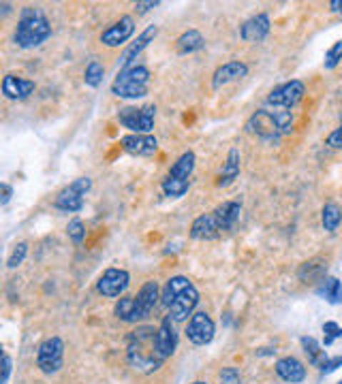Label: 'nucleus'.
<instances>
[{"label":"nucleus","mask_w":342,"mask_h":384,"mask_svg":"<svg viewBox=\"0 0 342 384\" xmlns=\"http://www.w3.org/2000/svg\"><path fill=\"white\" fill-rule=\"evenodd\" d=\"M103 75H105L103 64H101L99 60H90L88 66H86V71H84V81H86V85H90V88H99V85L103 83Z\"/></svg>","instance_id":"2f4dec72"},{"label":"nucleus","mask_w":342,"mask_h":384,"mask_svg":"<svg viewBox=\"0 0 342 384\" xmlns=\"http://www.w3.org/2000/svg\"><path fill=\"white\" fill-rule=\"evenodd\" d=\"M216 336V325L208 312H195L186 325V338L195 346H208Z\"/></svg>","instance_id":"1a4fd4ad"},{"label":"nucleus","mask_w":342,"mask_h":384,"mask_svg":"<svg viewBox=\"0 0 342 384\" xmlns=\"http://www.w3.org/2000/svg\"><path fill=\"white\" fill-rule=\"evenodd\" d=\"M342 222V209L336 203H326L321 212V224L328 233H336Z\"/></svg>","instance_id":"7c9ffc66"},{"label":"nucleus","mask_w":342,"mask_h":384,"mask_svg":"<svg viewBox=\"0 0 342 384\" xmlns=\"http://www.w3.org/2000/svg\"><path fill=\"white\" fill-rule=\"evenodd\" d=\"M276 374L289 384H300L306 380V368L296 357H283L276 361Z\"/></svg>","instance_id":"aec40b11"},{"label":"nucleus","mask_w":342,"mask_h":384,"mask_svg":"<svg viewBox=\"0 0 342 384\" xmlns=\"http://www.w3.org/2000/svg\"><path fill=\"white\" fill-rule=\"evenodd\" d=\"M178 348V333H176V327H173V321L171 316H165L163 323L159 325V331H156V357L161 363H165Z\"/></svg>","instance_id":"ddd939ff"},{"label":"nucleus","mask_w":342,"mask_h":384,"mask_svg":"<svg viewBox=\"0 0 342 384\" xmlns=\"http://www.w3.org/2000/svg\"><path fill=\"white\" fill-rule=\"evenodd\" d=\"M159 299H161V289H159V282L148 280V282L139 289V293H137V297H135L137 323L146 321V318H148V316L156 310Z\"/></svg>","instance_id":"f8f14e48"},{"label":"nucleus","mask_w":342,"mask_h":384,"mask_svg":"<svg viewBox=\"0 0 342 384\" xmlns=\"http://www.w3.org/2000/svg\"><path fill=\"white\" fill-rule=\"evenodd\" d=\"M84 197H86V194H84L75 184H71V186H66V188H62V190L58 192L54 205H56V209H60V212L75 214V212H79V209L84 207Z\"/></svg>","instance_id":"412c9836"},{"label":"nucleus","mask_w":342,"mask_h":384,"mask_svg":"<svg viewBox=\"0 0 342 384\" xmlns=\"http://www.w3.org/2000/svg\"><path fill=\"white\" fill-rule=\"evenodd\" d=\"M240 175V150L238 147H231L229 154H227V160L223 162V169L218 173V180H216V186L218 188H225L229 184H233Z\"/></svg>","instance_id":"5701e85b"},{"label":"nucleus","mask_w":342,"mask_h":384,"mask_svg":"<svg viewBox=\"0 0 342 384\" xmlns=\"http://www.w3.org/2000/svg\"><path fill=\"white\" fill-rule=\"evenodd\" d=\"M150 85V68L144 64L129 66L118 73V77L111 83V94L126 100H137L148 94Z\"/></svg>","instance_id":"20e7f679"},{"label":"nucleus","mask_w":342,"mask_h":384,"mask_svg":"<svg viewBox=\"0 0 342 384\" xmlns=\"http://www.w3.org/2000/svg\"><path fill=\"white\" fill-rule=\"evenodd\" d=\"M203 45H206L203 34H201L199 30L191 28V30H184V32L178 36V41H176V51H178L180 56H186V53L199 51Z\"/></svg>","instance_id":"393cba45"},{"label":"nucleus","mask_w":342,"mask_h":384,"mask_svg":"<svg viewBox=\"0 0 342 384\" xmlns=\"http://www.w3.org/2000/svg\"><path fill=\"white\" fill-rule=\"evenodd\" d=\"M248 75V66L240 60H231V62H225L223 66H218L212 75V88L214 90H221L223 85H229L233 81H240Z\"/></svg>","instance_id":"2eb2a0df"},{"label":"nucleus","mask_w":342,"mask_h":384,"mask_svg":"<svg viewBox=\"0 0 342 384\" xmlns=\"http://www.w3.org/2000/svg\"><path fill=\"white\" fill-rule=\"evenodd\" d=\"M154 118H156V107L146 105V107H124L118 113V122L129 128L133 135H150L154 128Z\"/></svg>","instance_id":"39448f33"},{"label":"nucleus","mask_w":342,"mask_h":384,"mask_svg":"<svg viewBox=\"0 0 342 384\" xmlns=\"http://www.w3.org/2000/svg\"><path fill=\"white\" fill-rule=\"evenodd\" d=\"M120 145L124 152L133 156H152L159 150V139L154 135H126L120 139Z\"/></svg>","instance_id":"dca6fc26"},{"label":"nucleus","mask_w":342,"mask_h":384,"mask_svg":"<svg viewBox=\"0 0 342 384\" xmlns=\"http://www.w3.org/2000/svg\"><path fill=\"white\" fill-rule=\"evenodd\" d=\"M270 26L272 24H270L268 13H257L240 26V36L246 43H261L270 34Z\"/></svg>","instance_id":"4468645a"},{"label":"nucleus","mask_w":342,"mask_h":384,"mask_svg":"<svg viewBox=\"0 0 342 384\" xmlns=\"http://www.w3.org/2000/svg\"><path fill=\"white\" fill-rule=\"evenodd\" d=\"M163 306L169 310L167 316H171L173 323L191 321L199 306V291L193 286V282L184 276H173L167 280L163 289Z\"/></svg>","instance_id":"f03ea898"},{"label":"nucleus","mask_w":342,"mask_h":384,"mask_svg":"<svg viewBox=\"0 0 342 384\" xmlns=\"http://www.w3.org/2000/svg\"><path fill=\"white\" fill-rule=\"evenodd\" d=\"M338 384H342V380H341V383H338Z\"/></svg>","instance_id":"a18cd8bd"},{"label":"nucleus","mask_w":342,"mask_h":384,"mask_svg":"<svg viewBox=\"0 0 342 384\" xmlns=\"http://www.w3.org/2000/svg\"><path fill=\"white\" fill-rule=\"evenodd\" d=\"M304 94H306V85H304V81H300V79H291V81H287V83H283V85H278V88H274L272 92H270V96H268V105L270 107H276V109H287V111H291L302 98H304Z\"/></svg>","instance_id":"6e6552de"},{"label":"nucleus","mask_w":342,"mask_h":384,"mask_svg":"<svg viewBox=\"0 0 342 384\" xmlns=\"http://www.w3.org/2000/svg\"><path fill=\"white\" fill-rule=\"evenodd\" d=\"M133 32H135V19L131 15H122L118 21H114L101 32V43L105 47H120L133 36Z\"/></svg>","instance_id":"9b49d317"},{"label":"nucleus","mask_w":342,"mask_h":384,"mask_svg":"<svg viewBox=\"0 0 342 384\" xmlns=\"http://www.w3.org/2000/svg\"><path fill=\"white\" fill-rule=\"evenodd\" d=\"M9 376H11V357L2 355V380H0V384L9 383Z\"/></svg>","instance_id":"ea45409f"},{"label":"nucleus","mask_w":342,"mask_h":384,"mask_svg":"<svg viewBox=\"0 0 342 384\" xmlns=\"http://www.w3.org/2000/svg\"><path fill=\"white\" fill-rule=\"evenodd\" d=\"M159 4H161L159 0H148V2H137L135 9H137L139 15H144V13H148L150 9H154V6H159Z\"/></svg>","instance_id":"a19ab883"},{"label":"nucleus","mask_w":342,"mask_h":384,"mask_svg":"<svg viewBox=\"0 0 342 384\" xmlns=\"http://www.w3.org/2000/svg\"><path fill=\"white\" fill-rule=\"evenodd\" d=\"M193 384H208V383H203V380H195Z\"/></svg>","instance_id":"c03bdc74"},{"label":"nucleus","mask_w":342,"mask_h":384,"mask_svg":"<svg viewBox=\"0 0 342 384\" xmlns=\"http://www.w3.org/2000/svg\"><path fill=\"white\" fill-rule=\"evenodd\" d=\"M212 214H214V218L218 220L223 233H227V231H231V229L236 227V222L240 220L242 203H240V201H225V203H221L218 207H214Z\"/></svg>","instance_id":"4be33fe9"},{"label":"nucleus","mask_w":342,"mask_h":384,"mask_svg":"<svg viewBox=\"0 0 342 384\" xmlns=\"http://www.w3.org/2000/svg\"><path fill=\"white\" fill-rule=\"evenodd\" d=\"M26 254H28V244H26V242H19V244L13 248V252L9 254V259H6V267H9V269L19 267V265L24 263Z\"/></svg>","instance_id":"473e14b6"},{"label":"nucleus","mask_w":342,"mask_h":384,"mask_svg":"<svg viewBox=\"0 0 342 384\" xmlns=\"http://www.w3.org/2000/svg\"><path fill=\"white\" fill-rule=\"evenodd\" d=\"M223 235V229L218 224V220L214 218V214H201L199 218L193 220L191 224V237L193 239H199V242H210V239H216Z\"/></svg>","instance_id":"f3484780"},{"label":"nucleus","mask_w":342,"mask_h":384,"mask_svg":"<svg viewBox=\"0 0 342 384\" xmlns=\"http://www.w3.org/2000/svg\"><path fill=\"white\" fill-rule=\"evenodd\" d=\"M330 9H332L334 13L342 15V0H332V2H330Z\"/></svg>","instance_id":"37998d69"},{"label":"nucleus","mask_w":342,"mask_h":384,"mask_svg":"<svg viewBox=\"0 0 342 384\" xmlns=\"http://www.w3.org/2000/svg\"><path fill=\"white\" fill-rule=\"evenodd\" d=\"M218 383L242 384V374H240V370H236V368H225V370H221V374H218Z\"/></svg>","instance_id":"c9c22d12"},{"label":"nucleus","mask_w":342,"mask_h":384,"mask_svg":"<svg viewBox=\"0 0 342 384\" xmlns=\"http://www.w3.org/2000/svg\"><path fill=\"white\" fill-rule=\"evenodd\" d=\"M338 368H342V355H341V357H332V359L328 357V361H326V363L321 365V370H319V372L328 376V374L336 372Z\"/></svg>","instance_id":"4c0bfd02"},{"label":"nucleus","mask_w":342,"mask_h":384,"mask_svg":"<svg viewBox=\"0 0 342 384\" xmlns=\"http://www.w3.org/2000/svg\"><path fill=\"white\" fill-rule=\"evenodd\" d=\"M34 92V81L17 77V75H4L2 79V94L9 100H24Z\"/></svg>","instance_id":"6ab92c4d"},{"label":"nucleus","mask_w":342,"mask_h":384,"mask_svg":"<svg viewBox=\"0 0 342 384\" xmlns=\"http://www.w3.org/2000/svg\"><path fill=\"white\" fill-rule=\"evenodd\" d=\"M195 162H197V156H195V152H184L176 162H173V167L169 169V175H173V177H182V180H191V175H193V171H195Z\"/></svg>","instance_id":"bb28decb"},{"label":"nucleus","mask_w":342,"mask_h":384,"mask_svg":"<svg viewBox=\"0 0 342 384\" xmlns=\"http://www.w3.org/2000/svg\"><path fill=\"white\" fill-rule=\"evenodd\" d=\"M156 331L159 329L144 325L126 338V361L139 374H152L163 365L156 357Z\"/></svg>","instance_id":"f257e3e1"},{"label":"nucleus","mask_w":342,"mask_h":384,"mask_svg":"<svg viewBox=\"0 0 342 384\" xmlns=\"http://www.w3.org/2000/svg\"><path fill=\"white\" fill-rule=\"evenodd\" d=\"M161 188H163V194H165V197H169V199H180V197H184V194L188 192V188H191V180L173 177V175H169V173H167V177L163 180Z\"/></svg>","instance_id":"cd10ccee"},{"label":"nucleus","mask_w":342,"mask_h":384,"mask_svg":"<svg viewBox=\"0 0 342 384\" xmlns=\"http://www.w3.org/2000/svg\"><path fill=\"white\" fill-rule=\"evenodd\" d=\"M300 344H302V348H304V353H306L308 361H311L315 368H319V370H321V365L328 361V355H326L323 346H321L315 338H311V336H304V338L300 340Z\"/></svg>","instance_id":"a878e982"},{"label":"nucleus","mask_w":342,"mask_h":384,"mask_svg":"<svg viewBox=\"0 0 342 384\" xmlns=\"http://www.w3.org/2000/svg\"><path fill=\"white\" fill-rule=\"evenodd\" d=\"M159 34V28L156 26H148L139 36H137V41L124 51V56L120 58V71H124V68H129V66H135V60L141 56V51L154 41V36Z\"/></svg>","instance_id":"a211bd4d"},{"label":"nucleus","mask_w":342,"mask_h":384,"mask_svg":"<svg viewBox=\"0 0 342 384\" xmlns=\"http://www.w3.org/2000/svg\"><path fill=\"white\" fill-rule=\"evenodd\" d=\"M64 363V342L60 338H47L45 342L39 344L36 348V368L45 374L51 376L60 372Z\"/></svg>","instance_id":"0eeeda50"},{"label":"nucleus","mask_w":342,"mask_h":384,"mask_svg":"<svg viewBox=\"0 0 342 384\" xmlns=\"http://www.w3.org/2000/svg\"><path fill=\"white\" fill-rule=\"evenodd\" d=\"M131 284V276L126 269H118V267H111L107 271H103V276L99 278L96 282V291L103 295V297H109V299H116V297H122L126 293Z\"/></svg>","instance_id":"9d476101"},{"label":"nucleus","mask_w":342,"mask_h":384,"mask_svg":"<svg viewBox=\"0 0 342 384\" xmlns=\"http://www.w3.org/2000/svg\"><path fill=\"white\" fill-rule=\"evenodd\" d=\"M328 145H330V147H334V150H342V126H338L336 130H332V133H330V137H328Z\"/></svg>","instance_id":"58836bf2"},{"label":"nucleus","mask_w":342,"mask_h":384,"mask_svg":"<svg viewBox=\"0 0 342 384\" xmlns=\"http://www.w3.org/2000/svg\"><path fill=\"white\" fill-rule=\"evenodd\" d=\"M114 314L118 321L122 323H137V312H135V297L131 295H122L114 308Z\"/></svg>","instance_id":"c756f323"},{"label":"nucleus","mask_w":342,"mask_h":384,"mask_svg":"<svg viewBox=\"0 0 342 384\" xmlns=\"http://www.w3.org/2000/svg\"><path fill=\"white\" fill-rule=\"evenodd\" d=\"M317 293L332 306L342 303V282L338 278H326L321 282V286L317 289Z\"/></svg>","instance_id":"c85d7f7f"},{"label":"nucleus","mask_w":342,"mask_h":384,"mask_svg":"<svg viewBox=\"0 0 342 384\" xmlns=\"http://www.w3.org/2000/svg\"><path fill=\"white\" fill-rule=\"evenodd\" d=\"M0 188H2V199H0V205H9V201H11V197H13V188H11L9 184H2Z\"/></svg>","instance_id":"79ce46f5"},{"label":"nucleus","mask_w":342,"mask_h":384,"mask_svg":"<svg viewBox=\"0 0 342 384\" xmlns=\"http://www.w3.org/2000/svg\"><path fill=\"white\" fill-rule=\"evenodd\" d=\"M323 333H326V346H330V344H334V340L342 338V327L338 323L330 321L323 325Z\"/></svg>","instance_id":"e433bc0d"},{"label":"nucleus","mask_w":342,"mask_h":384,"mask_svg":"<svg viewBox=\"0 0 342 384\" xmlns=\"http://www.w3.org/2000/svg\"><path fill=\"white\" fill-rule=\"evenodd\" d=\"M298 278L306 284H321L328 278V263L323 259H311L300 267Z\"/></svg>","instance_id":"b1692460"},{"label":"nucleus","mask_w":342,"mask_h":384,"mask_svg":"<svg viewBox=\"0 0 342 384\" xmlns=\"http://www.w3.org/2000/svg\"><path fill=\"white\" fill-rule=\"evenodd\" d=\"M51 36V24L39 6H24L13 41L21 49H34Z\"/></svg>","instance_id":"7ed1b4c3"},{"label":"nucleus","mask_w":342,"mask_h":384,"mask_svg":"<svg viewBox=\"0 0 342 384\" xmlns=\"http://www.w3.org/2000/svg\"><path fill=\"white\" fill-rule=\"evenodd\" d=\"M342 60V41H336L328 51H326V60H323V66L328 68V71H332V68H336L338 66V62Z\"/></svg>","instance_id":"f704fd0d"},{"label":"nucleus","mask_w":342,"mask_h":384,"mask_svg":"<svg viewBox=\"0 0 342 384\" xmlns=\"http://www.w3.org/2000/svg\"><path fill=\"white\" fill-rule=\"evenodd\" d=\"M66 235H69V239H71L73 244H81V242L86 239V227H84V222H81L79 218L71 220L69 227H66Z\"/></svg>","instance_id":"72a5a7b5"},{"label":"nucleus","mask_w":342,"mask_h":384,"mask_svg":"<svg viewBox=\"0 0 342 384\" xmlns=\"http://www.w3.org/2000/svg\"><path fill=\"white\" fill-rule=\"evenodd\" d=\"M246 133H251V135H255V137H259L261 141H268V143L278 141L283 137V130H281L276 111H268V109L255 111L246 122Z\"/></svg>","instance_id":"423d86ee"}]
</instances>
